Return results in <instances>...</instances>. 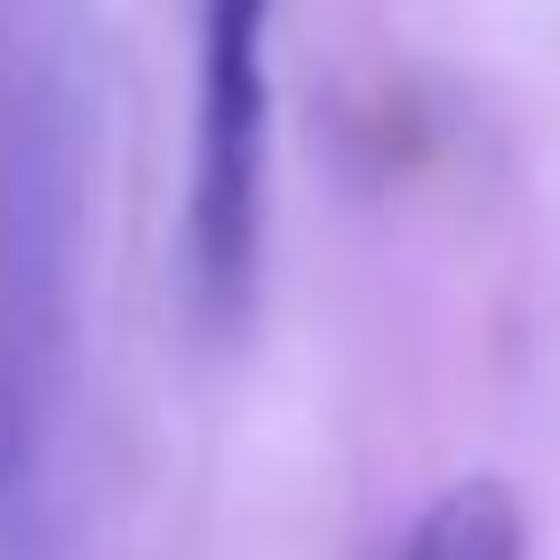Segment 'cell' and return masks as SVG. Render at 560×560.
I'll return each instance as SVG.
<instances>
[{
  "label": "cell",
  "mask_w": 560,
  "mask_h": 560,
  "mask_svg": "<svg viewBox=\"0 0 560 560\" xmlns=\"http://www.w3.org/2000/svg\"><path fill=\"white\" fill-rule=\"evenodd\" d=\"M84 121L47 47L0 57V541L28 551L75 383Z\"/></svg>",
  "instance_id": "cell-1"
},
{
  "label": "cell",
  "mask_w": 560,
  "mask_h": 560,
  "mask_svg": "<svg viewBox=\"0 0 560 560\" xmlns=\"http://www.w3.org/2000/svg\"><path fill=\"white\" fill-rule=\"evenodd\" d=\"M271 10L197 0V131H187V308L243 337L271 243Z\"/></svg>",
  "instance_id": "cell-2"
},
{
  "label": "cell",
  "mask_w": 560,
  "mask_h": 560,
  "mask_svg": "<svg viewBox=\"0 0 560 560\" xmlns=\"http://www.w3.org/2000/svg\"><path fill=\"white\" fill-rule=\"evenodd\" d=\"M523 495L504 477H458L401 523L393 560H523Z\"/></svg>",
  "instance_id": "cell-3"
},
{
  "label": "cell",
  "mask_w": 560,
  "mask_h": 560,
  "mask_svg": "<svg viewBox=\"0 0 560 560\" xmlns=\"http://www.w3.org/2000/svg\"><path fill=\"white\" fill-rule=\"evenodd\" d=\"M10 560H28V551H10Z\"/></svg>",
  "instance_id": "cell-4"
}]
</instances>
